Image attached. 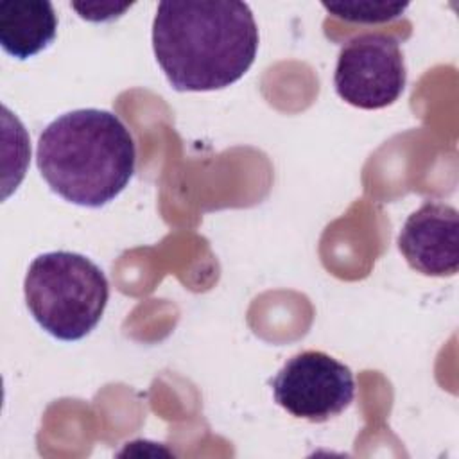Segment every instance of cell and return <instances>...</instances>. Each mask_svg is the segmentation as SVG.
I'll list each match as a JSON object with an SVG mask.
<instances>
[{
  "label": "cell",
  "mask_w": 459,
  "mask_h": 459,
  "mask_svg": "<svg viewBox=\"0 0 459 459\" xmlns=\"http://www.w3.org/2000/svg\"><path fill=\"white\" fill-rule=\"evenodd\" d=\"M323 7L335 18L353 23H384L400 18L409 7L407 2L382 0H339L323 2Z\"/></svg>",
  "instance_id": "ba28073f"
},
{
  "label": "cell",
  "mask_w": 459,
  "mask_h": 459,
  "mask_svg": "<svg viewBox=\"0 0 459 459\" xmlns=\"http://www.w3.org/2000/svg\"><path fill=\"white\" fill-rule=\"evenodd\" d=\"M152 48L174 90L212 91L249 70L258 29L244 2H160Z\"/></svg>",
  "instance_id": "6da1fadb"
},
{
  "label": "cell",
  "mask_w": 459,
  "mask_h": 459,
  "mask_svg": "<svg viewBox=\"0 0 459 459\" xmlns=\"http://www.w3.org/2000/svg\"><path fill=\"white\" fill-rule=\"evenodd\" d=\"M405 63L398 39L385 32H364L339 52L333 74L337 95L360 109H380L402 95Z\"/></svg>",
  "instance_id": "277c9868"
},
{
  "label": "cell",
  "mask_w": 459,
  "mask_h": 459,
  "mask_svg": "<svg viewBox=\"0 0 459 459\" xmlns=\"http://www.w3.org/2000/svg\"><path fill=\"white\" fill-rule=\"evenodd\" d=\"M271 387L278 405L314 423L341 414L355 394L350 368L317 350L290 357L271 380Z\"/></svg>",
  "instance_id": "5b68a950"
},
{
  "label": "cell",
  "mask_w": 459,
  "mask_h": 459,
  "mask_svg": "<svg viewBox=\"0 0 459 459\" xmlns=\"http://www.w3.org/2000/svg\"><path fill=\"white\" fill-rule=\"evenodd\" d=\"M56 32L57 18L50 2H0V43L7 54L27 59L47 48L54 41Z\"/></svg>",
  "instance_id": "52a82bcc"
},
{
  "label": "cell",
  "mask_w": 459,
  "mask_h": 459,
  "mask_svg": "<svg viewBox=\"0 0 459 459\" xmlns=\"http://www.w3.org/2000/svg\"><path fill=\"white\" fill-rule=\"evenodd\" d=\"M36 163L57 195L99 208L113 201L133 178L136 149L117 115L88 108L68 111L43 129Z\"/></svg>",
  "instance_id": "7a4b0ae2"
},
{
  "label": "cell",
  "mask_w": 459,
  "mask_h": 459,
  "mask_svg": "<svg viewBox=\"0 0 459 459\" xmlns=\"http://www.w3.org/2000/svg\"><path fill=\"white\" fill-rule=\"evenodd\" d=\"M407 264L425 276H452L459 269V213L441 201L412 212L398 237Z\"/></svg>",
  "instance_id": "8992f818"
},
{
  "label": "cell",
  "mask_w": 459,
  "mask_h": 459,
  "mask_svg": "<svg viewBox=\"0 0 459 459\" xmlns=\"http://www.w3.org/2000/svg\"><path fill=\"white\" fill-rule=\"evenodd\" d=\"M23 292L27 308L43 330L61 341H79L100 321L109 285L90 258L52 251L32 260Z\"/></svg>",
  "instance_id": "3957f363"
}]
</instances>
